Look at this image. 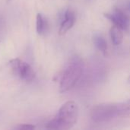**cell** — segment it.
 Returning <instances> with one entry per match:
<instances>
[{
  "label": "cell",
  "instance_id": "cell-1",
  "mask_svg": "<svg viewBox=\"0 0 130 130\" xmlns=\"http://www.w3.org/2000/svg\"><path fill=\"white\" fill-rule=\"evenodd\" d=\"M78 118V107L73 101L66 102L59 109L58 114L46 126L50 129H68L72 128Z\"/></svg>",
  "mask_w": 130,
  "mask_h": 130
},
{
  "label": "cell",
  "instance_id": "cell-2",
  "mask_svg": "<svg viewBox=\"0 0 130 130\" xmlns=\"http://www.w3.org/2000/svg\"><path fill=\"white\" fill-rule=\"evenodd\" d=\"M83 72V63L77 56H72L66 66L61 75L59 92L65 93L72 89L80 79Z\"/></svg>",
  "mask_w": 130,
  "mask_h": 130
},
{
  "label": "cell",
  "instance_id": "cell-3",
  "mask_svg": "<svg viewBox=\"0 0 130 130\" xmlns=\"http://www.w3.org/2000/svg\"><path fill=\"white\" fill-rule=\"evenodd\" d=\"M118 103H101L92 107L90 116L95 123H103L118 117Z\"/></svg>",
  "mask_w": 130,
  "mask_h": 130
},
{
  "label": "cell",
  "instance_id": "cell-4",
  "mask_svg": "<svg viewBox=\"0 0 130 130\" xmlns=\"http://www.w3.org/2000/svg\"><path fill=\"white\" fill-rule=\"evenodd\" d=\"M9 65L14 73L22 80L30 82L34 79L36 75L35 72L28 63L19 59H14L9 62Z\"/></svg>",
  "mask_w": 130,
  "mask_h": 130
},
{
  "label": "cell",
  "instance_id": "cell-5",
  "mask_svg": "<svg viewBox=\"0 0 130 130\" xmlns=\"http://www.w3.org/2000/svg\"><path fill=\"white\" fill-rule=\"evenodd\" d=\"M104 16L113 23L115 26L119 27L122 30H128L130 26V20L129 17L120 8H114L110 13H104Z\"/></svg>",
  "mask_w": 130,
  "mask_h": 130
},
{
  "label": "cell",
  "instance_id": "cell-6",
  "mask_svg": "<svg viewBox=\"0 0 130 130\" xmlns=\"http://www.w3.org/2000/svg\"><path fill=\"white\" fill-rule=\"evenodd\" d=\"M75 22V11L70 8H68L64 14V20L62 21L60 25L59 34L60 35L65 34L68 30H69L73 27Z\"/></svg>",
  "mask_w": 130,
  "mask_h": 130
},
{
  "label": "cell",
  "instance_id": "cell-7",
  "mask_svg": "<svg viewBox=\"0 0 130 130\" xmlns=\"http://www.w3.org/2000/svg\"><path fill=\"white\" fill-rule=\"evenodd\" d=\"M110 38L112 40V43L115 46L120 45L123 41V30L117 26H113L111 27L110 30Z\"/></svg>",
  "mask_w": 130,
  "mask_h": 130
},
{
  "label": "cell",
  "instance_id": "cell-8",
  "mask_svg": "<svg viewBox=\"0 0 130 130\" xmlns=\"http://www.w3.org/2000/svg\"><path fill=\"white\" fill-rule=\"evenodd\" d=\"M37 32L40 35H43L46 33L48 29V22L46 18L40 13H38L37 15V25H36Z\"/></svg>",
  "mask_w": 130,
  "mask_h": 130
},
{
  "label": "cell",
  "instance_id": "cell-9",
  "mask_svg": "<svg viewBox=\"0 0 130 130\" xmlns=\"http://www.w3.org/2000/svg\"><path fill=\"white\" fill-rule=\"evenodd\" d=\"M117 116L121 118H130V99L117 104Z\"/></svg>",
  "mask_w": 130,
  "mask_h": 130
},
{
  "label": "cell",
  "instance_id": "cell-10",
  "mask_svg": "<svg viewBox=\"0 0 130 130\" xmlns=\"http://www.w3.org/2000/svg\"><path fill=\"white\" fill-rule=\"evenodd\" d=\"M94 43L95 46L100 50L102 53L106 54L107 51V44L105 39L100 34H95L93 38Z\"/></svg>",
  "mask_w": 130,
  "mask_h": 130
},
{
  "label": "cell",
  "instance_id": "cell-11",
  "mask_svg": "<svg viewBox=\"0 0 130 130\" xmlns=\"http://www.w3.org/2000/svg\"><path fill=\"white\" fill-rule=\"evenodd\" d=\"M34 129H35V126L31 125V124H21L15 128V129L20 130H31Z\"/></svg>",
  "mask_w": 130,
  "mask_h": 130
},
{
  "label": "cell",
  "instance_id": "cell-12",
  "mask_svg": "<svg viewBox=\"0 0 130 130\" xmlns=\"http://www.w3.org/2000/svg\"><path fill=\"white\" fill-rule=\"evenodd\" d=\"M128 8H129V10L130 11V2H129V5H128Z\"/></svg>",
  "mask_w": 130,
  "mask_h": 130
},
{
  "label": "cell",
  "instance_id": "cell-13",
  "mask_svg": "<svg viewBox=\"0 0 130 130\" xmlns=\"http://www.w3.org/2000/svg\"><path fill=\"white\" fill-rule=\"evenodd\" d=\"M128 82H129V83H130V75L129 76V78H128Z\"/></svg>",
  "mask_w": 130,
  "mask_h": 130
},
{
  "label": "cell",
  "instance_id": "cell-14",
  "mask_svg": "<svg viewBox=\"0 0 130 130\" xmlns=\"http://www.w3.org/2000/svg\"><path fill=\"white\" fill-rule=\"evenodd\" d=\"M6 1H7V2H9V1H10V0H6Z\"/></svg>",
  "mask_w": 130,
  "mask_h": 130
}]
</instances>
